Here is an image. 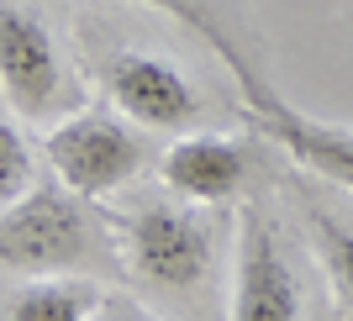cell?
Wrapping results in <instances>:
<instances>
[{"instance_id": "cell-10", "label": "cell", "mask_w": 353, "mask_h": 321, "mask_svg": "<svg viewBox=\"0 0 353 321\" xmlns=\"http://www.w3.org/2000/svg\"><path fill=\"white\" fill-rule=\"evenodd\" d=\"M27 190H37V153L27 132L16 127V111L0 101V211L16 205Z\"/></svg>"}, {"instance_id": "cell-2", "label": "cell", "mask_w": 353, "mask_h": 321, "mask_svg": "<svg viewBox=\"0 0 353 321\" xmlns=\"http://www.w3.org/2000/svg\"><path fill=\"white\" fill-rule=\"evenodd\" d=\"M85 195L63 185H37L0 211V269L11 274H69L101 258V221Z\"/></svg>"}, {"instance_id": "cell-7", "label": "cell", "mask_w": 353, "mask_h": 321, "mask_svg": "<svg viewBox=\"0 0 353 321\" xmlns=\"http://www.w3.org/2000/svg\"><path fill=\"white\" fill-rule=\"evenodd\" d=\"M232 74L243 79V105H248L253 127L264 132L269 143H280L295 163H306L311 174H322L327 185L353 195V127H332V121H316L306 111L285 105L259 74H248L243 59L232 63Z\"/></svg>"}, {"instance_id": "cell-4", "label": "cell", "mask_w": 353, "mask_h": 321, "mask_svg": "<svg viewBox=\"0 0 353 321\" xmlns=\"http://www.w3.org/2000/svg\"><path fill=\"white\" fill-rule=\"evenodd\" d=\"M43 158H48V169H53V179H59L63 190L85 195V200H105V195H117L121 185L137 179L148 147L121 116L79 105L74 116L48 127Z\"/></svg>"}, {"instance_id": "cell-5", "label": "cell", "mask_w": 353, "mask_h": 321, "mask_svg": "<svg viewBox=\"0 0 353 321\" xmlns=\"http://www.w3.org/2000/svg\"><path fill=\"white\" fill-rule=\"evenodd\" d=\"M101 85L121 116L143 132H195L206 116V95L190 69L159 48H117L101 59Z\"/></svg>"}, {"instance_id": "cell-12", "label": "cell", "mask_w": 353, "mask_h": 321, "mask_svg": "<svg viewBox=\"0 0 353 321\" xmlns=\"http://www.w3.org/2000/svg\"><path fill=\"white\" fill-rule=\"evenodd\" d=\"M137 6H153V11H163V16H174V21H185V27H195V32H206V43L216 48V53H221V59H227V63L237 59V53H232V43H227V37H221V32L211 27L206 16L195 11L190 0H137Z\"/></svg>"}, {"instance_id": "cell-1", "label": "cell", "mask_w": 353, "mask_h": 321, "mask_svg": "<svg viewBox=\"0 0 353 321\" xmlns=\"http://www.w3.org/2000/svg\"><path fill=\"white\" fill-rule=\"evenodd\" d=\"M0 101L37 127L79 111V74L32 0H0Z\"/></svg>"}, {"instance_id": "cell-6", "label": "cell", "mask_w": 353, "mask_h": 321, "mask_svg": "<svg viewBox=\"0 0 353 321\" xmlns=\"http://www.w3.org/2000/svg\"><path fill=\"white\" fill-rule=\"evenodd\" d=\"M227 321H306V284L269 205H248L237 227Z\"/></svg>"}, {"instance_id": "cell-11", "label": "cell", "mask_w": 353, "mask_h": 321, "mask_svg": "<svg viewBox=\"0 0 353 321\" xmlns=\"http://www.w3.org/2000/svg\"><path fill=\"white\" fill-rule=\"evenodd\" d=\"M306 227H311V248H316V258H322L327 279L338 284V295L353 306V227H343L338 216H327L322 205L306 211Z\"/></svg>"}, {"instance_id": "cell-9", "label": "cell", "mask_w": 353, "mask_h": 321, "mask_svg": "<svg viewBox=\"0 0 353 321\" xmlns=\"http://www.w3.org/2000/svg\"><path fill=\"white\" fill-rule=\"evenodd\" d=\"M101 290L69 274H32L0 295V321H95Z\"/></svg>"}, {"instance_id": "cell-13", "label": "cell", "mask_w": 353, "mask_h": 321, "mask_svg": "<svg viewBox=\"0 0 353 321\" xmlns=\"http://www.w3.org/2000/svg\"><path fill=\"white\" fill-rule=\"evenodd\" d=\"M105 321H159V316H148V311H137V306H121V311H111Z\"/></svg>"}, {"instance_id": "cell-3", "label": "cell", "mask_w": 353, "mask_h": 321, "mask_svg": "<svg viewBox=\"0 0 353 321\" xmlns=\"http://www.w3.org/2000/svg\"><path fill=\"white\" fill-rule=\"evenodd\" d=\"M206 205L190 200H153L121 221V263L163 295H195L216 263V227L201 216Z\"/></svg>"}, {"instance_id": "cell-8", "label": "cell", "mask_w": 353, "mask_h": 321, "mask_svg": "<svg viewBox=\"0 0 353 321\" xmlns=\"http://www.w3.org/2000/svg\"><path fill=\"white\" fill-rule=\"evenodd\" d=\"M163 190L190 205H227L248 185V143L221 137V132H179L163 147Z\"/></svg>"}]
</instances>
